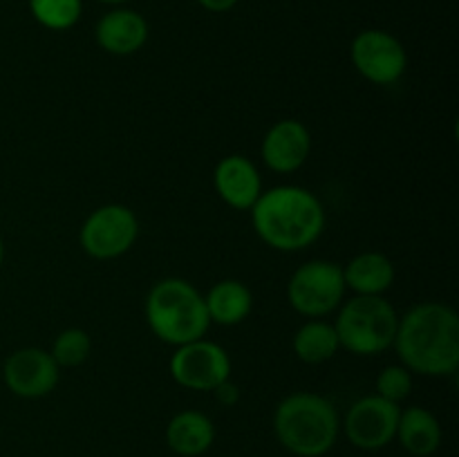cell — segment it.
Returning a JSON list of instances; mask_svg holds the SVG:
<instances>
[{
    "label": "cell",
    "mask_w": 459,
    "mask_h": 457,
    "mask_svg": "<svg viewBox=\"0 0 459 457\" xmlns=\"http://www.w3.org/2000/svg\"><path fill=\"white\" fill-rule=\"evenodd\" d=\"M170 376L186 390L213 392L222 381L231 379V358L227 349L213 341H191L175 348L170 357Z\"/></svg>",
    "instance_id": "8"
},
{
    "label": "cell",
    "mask_w": 459,
    "mask_h": 457,
    "mask_svg": "<svg viewBox=\"0 0 459 457\" xmlns=\"http://www.w3.org/2000/svg\"><path fill=\"white\" fill-rule=\"evenodd\" d=\"M412 392V372L399 363L388 366L377 376V394L393 403H402Z\"/></svg>",
    "instance_id": "22"
},
{
    "label": "cell",
    "mask_w": 459,
    "mask_h": 457,
    "mask_svg": "<svg viewBox=\"0 0 459 457\" xmlns=\"http://www.w3.org/2000/svg\"><path fill=\"white\" fill-rule=\"evenodd\" d=\"M325 209L312 191L282 184L260 193L251 206V224L260 240L276 251H300L325 231Z\"/></svg>",
    "instance_id": "2"
},
{
    "label": "cell",
    "mask_w": 459,
    "mask_h": 457,
    "mask_svg": "<svg viewBox=\"0 0 459 457\" xmlns=\"http://www.w3.org/2000/svg\"><path fill=\"white\" fill-rule=\"evenodd\" d=\"M294 354L307 366H318L336 357L341 349L339 336H336L334 323H327L323 318H309L307 323L296 330L291 341Z\"/></svg>",
    "instance_id": "19"
},
{
    "label": "cell",
    "mask_w": 459,
    "mask_h": 457,
    "mask_svg": "<svg viewBox=\"0 0 459 457\" xmlns=\"http://www.w3.org/2000/svg\"><path fill=\"white\" fill-rule=\"evenodd\" d=\"M3 258H4V246H3V237H0V264H3Z\"/></svg>",
    "instance_id": "26"
},
{
    "label": "cell",
    "mask_w": 459,
    "mask_h": 457,
    "mask_svg": "<svg viewBox=\"0 0 459 457\" xmlns=\"http://www.w3.org/2000/svg\"><path fill=\"white\" fill-rule=\"evenodd\" d=\"M263 161L273 173H294L312 152V134L299 119H281L267 130L263 139Z\"/></svg>",
    "instance_id": "12"
},
{
    "label": "cell",
    "mask_w": 459,
    "mask_h": 457,
    "mask_svg": "<svg viewBox=\"0 0 459 457\" xmlns=\"http://www.w3.org/2000/svg\"><path fill=\"white\" fill-rule=\"evenodd\" d=\"M99 47L115 56H130L139 52L148 40V22L134 9L117 7L103 13L94 27Z\"/></svg>",
    "instance_id": "14"
},
{
    "label": "cell",
    "mask_w": 459,
    "mask_h": 457,
    "mask_svg": "<svg viewBox=\"0 0 459 457\" xmlns=\"http://www.w3.org/2000/svg\"><path fill=\"white\" fill-rule=\"evenodd\" d=\"M99 3H106V4H124L128 0H99Z\"/></svg>",
    "instance_id": "25"
},
{
    "label": "cell",
    "mask_w": 459,
    "mask_h": 457,
    "mask_svg": "<svg viewBox=\"0 0 459 457\" xmlns=\"http://www.w3.org/2000/svg\"><path fill=\"white\" fill-rule=\"evenodd\" d=\"M206 12H213V13H224L229 9H233L238 4V0H197Z\"/></svg>",
    "instance_id": "24"
},
{
    "label": "cell",
    "mask_w": 459,
    "mask_h": 457,
    "mask_svg": "<svg viewBox=\"0 0 459 457\" xmlns=\"http://www.w3.org/2000/svg\"><path fill=\"white\" fill-rule=\"evenodd\" d=\"M343 269L332 260H309L291 273L287 300L300 316L323 318L336 312L345 300Z\"/></svg>",
    "instance_id": "6"
},
{
    "label": "cell",
    "mask_w": 459,
    "mask_h": 457,
    "mask_svg": "<svg viewBox=\"0 0 459 457\" xmlns=\"http://www.w3.org/2000/svg\"><path fill=\"white\" fill-rule=\"evenodd\" d=\"M213 394H215V399H218V401L227 408L236 406V403L240 401V388H238L231 379L222 381V384L213 390Z\"/></svg>",
    "instance_id": "23"
},
{
    "label": "cell",
    "mask_w": 459,
    "mask_h": 457,
    "mask_svg": "<svg viewBox=\"0 0 459 457\" xmlns=\"http://www.w3.org/2000/svg\"><path fill=\"white\" fill-rule=\"evenodd\" d=\"M341 269H343L345 289H352L354 296H384L397 276L393 260L381 251L357 254Z\"/></svg>",
    "instance_id": "15"
},
{
    "label": "cell",
    "mask_w": 459,
    "mask_h": 457,
    "mask_svg": "<svg viewBox=\"0 0 459 457\" xmlns=\"http://www.w3.org/2000/svg\"><path fill=\"white\" fill-rule=\"evenodd\" d=\"M273 433L299 457H323L334 448L341 417L334 403L316 392L287 394L273 412Z\"/></svg>",
    "instance_id": "3"
},
{
    "label": "cell",
    "mask_w": 459,
    "mask_h": 457,
    "mask_svg": "<svg viewBox=\"0 0 459 457\" xmlns=\"http://www.w3.org/2000/svg\"><path fill=\"white\" fill-rule=\"evenodd\" d=\"M336 312L334 330L343 349L357 357H375L393 348L399 314L384 296H352Z\"/></svg>",
    "instance_id": "5"
},
{
    "label": "cell",
    "mask_w": 459,
    "mask_h": 457,
    "mask_svg": "<svg viewBox=\"0 0 459 457\" xmlns=\"http://www.w3.org/2000/svg\"><path fill=\"white\" fill-rule=\"evenodd\" d=\"M213 186L224 204L236 211H251L263 193V177L251 160L242 155H229L215 166Z\"/></svg>",
    "instance_id": "13"
},
{
    "label": "cell",
    "mask_w": 459,
    "mask_h": 457,
    "mask_svg": "<svg viewBox=\"0 0 459 457\" xmlns=\"http://www.w3.org/2000/svg\"><path fill=\"white\" fill-rule=\"evenodd\" d=\"M394 439H399L402 448H406L411 455L430 457L442 446V424L429 408H402Z\"/></svg>",
    "instance_id": "17"
},
{
    "label": "cell",
    "mask_w": 459,
    "mask_h": 457,
    "mask_svg": "<svg viewBox=\"0 0 459 457\" xmlns=\"http://www.w3.org/2000/svg\"><path fill=\"white\" fill-rule=\"evenodd\" d=\"M215 426L200 410H182L166 426V444L182 457H200L213 446Z\"/></svg>",
    "instance_id": "16"
},
{
    "label": "cell",
    "mask_w": 459,
    "mask_h": 457,
    "mask_svg": "<svg viewBox=\"0 0 459 457\" xmlns=\"http://www.w3.org/2000/svg\"><path fill=\"white\" fill-rule=\"evenodd\" d=\"M146 323L152 334L179 348L204 339L211 327L204 296L184 278H164L146 296Z\"/></svg>",
    "instance_id": "4"
},
{
    "label": "cell",
    "mask_w": 459,
    "mask_h": 457,
    "mask_svg": "<svg viewBox=\"0 0 459 457\" xmlns=\"http://www.w3.org/2000/svg\"><path fill=\"white\" fill-rule=\"evenodd\" d=\"M139 237V220L126 204H103L81 227V249L94 260H115L128 254Z\"/></svg>",
    "instance_id": "7"
},
{
    "label": "cell",
    "mask_w": 459,
    "mask_h": 457,
    "mask_svg": "<svg viewBox=\"0 0 459 457\" xmlns=\"http://www.w3.org/2000/svg\"><path fill=\"white\" fill-rule=\"evenodd\" d=\"M393 348L406 370L421 376H451L459 367V316L446 303L429 300L399 316Z\"/></svg>",
    "instance_id": "1"
},
{
    "label": "cell",
    "mask_w": 459,
    "mask_h": 457,
    "mask_svg": "<svg viewBox=\"0 0 459 457\" xmlns=\"http://www.w3.org/2000/svg\"><path fill=\"white\" fill-rule=\"evenodd\" d=\"M90 352H92V341H90L88 332L81 330V327H67V330H63L54 339L52 349H49V354L58 363V367L81 366V363L88 361Z\"/></svg>",
    "instance_id": "21"
},
{
    "label": "cell",
    "mask_w": 459,
    "mask_h": 457,
    "mask_svg": "<svg viewBox=\"0 0 459 457\" xmlns=\"http://www.w3.org/2000/svg\"><path fill=\"white\" fill-rule=\"evenodd\" d=\"M354 67L363 79L377 85H393L406 74L408 54L402 40L384 30H363L350 47Z\"/></svg>",
    "instance_id": "9"
},
{
    "label": "cell",
    "mask_w": 459,
    "mask_h": 457,
    "mask_svg": "<svg viewBox=\"0 0 459 457\" xmlns=\"http://www.w3.org/2000/svg\"><path fill=\"white\" fill-rule=\"evenodd\" d=\"M4 385L22 399L48 397L61 379V367L43 348H21L3 366Z\"/></svg>",
    "instance_id": "11"
},
{
    "label": "cell",
    "mask_w": 459,
    "mask_h": 457,
    "mask_svg": "<svg viewBox=\"0 0 459 457\" xmlns=\"http://www.w3.org/2000/svg\"><path fill=\"white\" fill-rule=\"evenodd\" d=\"M30 12L45 30L65 31L79 22L83 0H30Z\"/></svg>",
    "instance_id": "20"
},
{
    "label": "cell",
    "mask_w": 459,
    "mask_h": 457,
    "mask_svg": "<svg viewBox=\"0 0 459 457\" xmlns=\"http://www.w3.org/2000/svg\"><path fill=\"white\" fill-rule=\"evenodd\" d=\"M204 303L211 323L233 327L249 318L251 309H254V296L245 282L236 280V278H224L211 287L209 294L204 296Z\"/></svg>",
    "instance_id": "18"
},
{
    "label": "cell",
    "mask_w": 459,
    "mask_h": 457,
    "mask_svg": "<svg viewBox=\"0 0 459 457\" xmlns=\"http://www.w3.org/2000/svg\"><path fill=\"white\" fill-rule=\"evenodd\" d=\"M399 412V403L388 401L379 394H368L348 408L341 421V430L352 446L361 451H379L397 435Z\"/></svg>",
    "instance_id": "10"
}]
</instances>
